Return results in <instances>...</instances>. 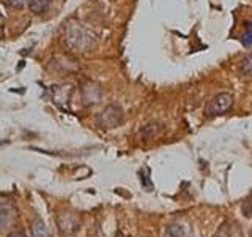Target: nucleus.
Masks as SVG:
<instances>
[{"mask_svg": "<svg viewBox=\"0 0 252 237\" xmlns=\"http://www.w3.org/2000/svg\"><path fill=\"white\" fill-rule=\"evenodd\" d=\"M123 120H125L123 109L118 105H109L107 108L102 109L96 117V123L101 128H106V130L117 128V126H120L123 123Z\"/></svg>", "mask_w": 252, "mask_h": 237, "instance_id": "nucleus-2", "label": "nucleus"}, {"mask_svg": "<svg viewBox=\"0 0 252 237\" xmlns=\"http://www.w3.org/2000/svg\"><path fill=\"white\" fill-rule=\"evenodd\" d=\"M233 108V97L230 93H218L215 95L208 103L207 108H205V114L210 117H218V116H224L228 111Z\"/></svg>", "mask_w": 252, "mask_h": 237, "instance_id": "nucleus-3", "label": "nucleus"}, {"mask_svg": "<svg viewBox=\"0 0 252 237\" xmlns=\"http://www.w3.org/2000/svg\"><path fill=\"white\" fill-rule=\"evenodd\" d=\"M57 226L63 236L73 237L79 233V229H81V218H79V215L74 212L63 210L57 215Z\"/></svg>", "mask_w": 252, "mask_h": 237, "instance_id": "nucleus-4", "label": "nucleus"}, {"mask_svg": "<svg viewBox=\"0 0 252 237\" xmlns=\"http://www.w3.org/2000/svg\"><path fill=\"white\" fill-rule=\"evenodd\" d=\"M3 34H5V22H3V16L0 14V40L3 38Z\"/></svg>", "mask_w": 252, "mask_h": 237, "instance_id": "nucleus-16", "label": "nucleus"}, {"mask_svg": "<svg viewBox=\"0 0 252 237\" xmlns=\"http://www.w3.org/2000/svg\"><path fill=\"white\" fill-rule=\"evenodd\" d=\"M63 41L73 51L79 52H89L96 44V38L85 27H81L79 24H69L65 29Z\"/></svg>", "mask_w": 252, "mask_h": 237, "instance_id": "nucleus-1", "label": "nucleus"}, {"mask_svg": "<svg viewBox=\"0 0 252 237\" xmlns=\"http://www.w3.org/2000/svg\"><path fill=\"white\" fill-rule=\"evenodd\" d=\"M215 237H243L241 233L238 231V228L230 225V223H225L222 225L219 229H218V233L215 234Z\"/></svg>", "mask_w": 252, "mask_h": 237, "instance_id": "nucleus-10", "label": "nucleus"}, {"mask_svg": "<svg viewBox=\"0 0 252 237\" xmlns=\"http://www.w3.org/2000/svg\"><path fill=\"white\" fill-rule=\"evenodd\" d=\"M18 220V209L13 201L0 196V231L11 228Z\"/></svg>", "mask_w": 252, "mask_h": 237, "instance_id": "nucleus-5", "label": "nucleus"}, {"mask_svg": "<svg viewBox=\"0 0 252 237\" xmlns=\"http://www.w3.org/2000/svg\"><path fill=\"white\" fill-rule=\"evenodd\" d=\"M6 237H27V236L24 231H21V229H14V231H11Z\"/></svg>", "mask_w": 252, "mask_h": 237, "instance_id": "nucleus-15", "label": "nucleus"}, {"mask_svg": "<svg viewBox=\"0 0 252 237\" xmlns=\"http://www.w3.org/2000/svg\"><path fill=\"white\" fill-rule=\"evenodd\" d=\"M6 5L10 8L19 10V8H24V5H26V0H6Z\"/></svg>", "mask_w": 252, "mask_h": 237, "instance_id": "nucleus-14", "label": "nucleus"}, {"mask_svg": "<svg viewBox=\"0 0 252 237\" xmlns=\"http://www.w3.org/2000/svg\"><path fill=\"white\" fill-rule=\"evenodd\" d=\"M241 43L243 46H252V21L246 24V30L241 37Z\"/></svg>", "mask_w": 252, "mask_h": 237, "instance_id": "nucleus-13", "label": "nucleus"}, {"mask_svg": "<svg viewBox=\"0 0 252 237\" xmlns=\"http://www.w3.org/2000/svg\"><path fill=\"white\" fill-rule=\"evenodd\" d=\"M251 237H252V231H251Z\"/></svg>", "mask_w": 252, "mask_h": 237, "instance_id": "nucleus-17", "label": "nucleus"}, {"mask_svg": "<svg viewBox=\"0 0 252 237\" xmlns=\"http://www.w3.org/2000/svg\"><path fill=\"white\" fill-rule=\"evenodd\" d=\"M81 92H82V103L85 106L96 105V103H99L102 98V90H101L99 84L93 82V81H84L81 85Z\"/></svg>", "mask_w": 252, "mask_h": 237, "instance_id": "nucleus-6", "label": "nucleus"}, {"mask_svg": "<svg viewBox=\"0 0 252 237\" xmlns=\"http://www.w3.org/2000/svg\"><path fill=\"white\" fill-rule=\"evenodd\" d=\"M240 71H241V75H244V76H249V78L252 76V52L248 54L246 57L241 60Z\"/></svg>", "mask_w": 252, "mask_h": 237, "instance_id": "nucleus-12", "label": "nucleus"}, {"mask_svg": "<svg viewBox=\"0 0 252 237\" xmlns=\"http://www.w3.org/2000/svg\"><path fill=\"white\" fill-rule=\"evenodd\" d=\"M51 0H29V8L33 14H43L47 11Z\"/></svg>", "mask_w": 252, "mask_h": 237, "instance_id": "nucleus-11", "label": "nucleus"}, {"mask_svg": "<svg viewBox=\"0 0 252 237\" xmlns=\"http://www.w3.org/2000/svg\"><path fill=\"white\" fill-rule=\"evenodd\" d=\"M165 237H194V236H192V229L186 223H183V221H177V223H173L167 228Z\"/></svg>", "mask_w": 252, "mask_h": 237, "instance_id": "nucleus-7", "label": "nucleus"}, {"mask_svg": "<svg viewBox=\"0 0 252 237\" xmlns=\"http://www.w3.org/2000/svg\"><path fill=\"white\" fill-rule=\"evenodd\" d=\"M162 128L164 126L161 125V123H158V122H152V123H147V125H144L140 128V131H139V134H140V138L142 139H155L158 134H159L161 131H162Z\"/></svg>", "mask_w": 252, "mask_h": 237, "instance_id": "nucleus-8", "label": "nucleus"}, {"mask_svg": "<svg viewBox=\"0 0 252 237\" xmlns=\"http://www.w3.org/2000/svg\"><path fill=\"white\" fill-rule=\"evenodd\" d=\"M30 231H32V237H51L49 229H47L44 220L41 217H36L33 221H32Z\"/></svg>", "mask_w": 252, "mask_h": 237, "instance_id": "nucleus-9", "label": "nucleus"}]
</instances>
